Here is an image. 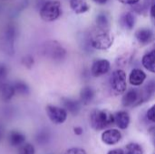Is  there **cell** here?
Here are the masks:
<instances>
[{"instance_id": "1", "label": "cell", "mask_w": 155, "mask_h": 154, "mask_svg": "<svg viewBox=\"0 0 155 154\" xmlns=\"http://www.w3.org/2000/svg\"><path fill=\"white\" fill-rule=\"evenodd\" d=\"M114 123V115L108 110H94L90 114V124L93 129L102 131Z\"/></svg>"}, {"instance_id": "2", "label": "cell", "mask_w": 155, "mask_h": 154, "mask_svg": "<svg viewBox=\"0 0 155 154\" xmlns=\"http://www.w3.org/2000/svg\"><path fill=\"white\" fill-rule=\"evenodd\" d=\"M40 17L45 22H54L62 15V6L59 1L50 0L43 4L39 10Z\"/></svg>"}, {"instance_id": "3", "label": "cell", "mask_w": 155, "mask_h": 154, "mask_svg": "<svg viewBox=\"0 0 155 154\" xmlns=\"http://www.w3.org/2000/svg\"><path fill=\"white\" fill-rule=\"evenodd\" d=\"M114 36L109 29H100L92 35L90 43L91 45L97 50H107L114 44Z\"/></svg>"}, {"instance_id": "4", "label": "cell", "mask_w": 155, "mask_h": 154, "mask_svg": "<svg viewBox=\"0 0 155 154\" xmlns=\"http://www.w3.org/2000/svg\"><path fill=\"white\" fill-rule=\"evenodd\" d=\"M110 84L113 92L115 94H122L127 89L126 83V74L122 69H117L114 71L110 79Z\"/></svg>"}, {"instance_id": "5", "label": "cell", "mask_w": 155, "mask_h": 154, "mask_svg": "<svg viewBox=\"0 0 155 154\" xmlns=\"http://www.w3.org/2000/svg\"><path fill=\"white\" fill-rule=\"evenodd\" d=\"M45 112L49 120L54 124H62L67 119V111L64 108L48 104L45 107Z\"/></svg>"}, {"instance_id": "6", "label": "cell", "mask_w": 155, "mask_h": 154, "mask_svg": "<svg viewBox=\"0 0 155 154\" xmlns=\"http://www.w3.org/2000/svg\"><path fill=\"white\" fill-rule=\"evenodd\" d=\"M45 53L48 57L52 58L53 60L63 59L65 55V50L57 42L54 41L48 42V44H45Z\"/></svg>"}, {"instance_id": "7", "label": "cell", "mask_w": 155, "mask_h": 154, "mask_svg": "<svg viewBox=\"0 0 155 154\" xmlns=\"http://www.w3.org/2000/svg\"><path fill=\"white\" fill-rule=\"evenodd\" d=\"M122 103L124 107L130 106H138L142 104L141 101V92L136 89H130L128 90L122 99Z\"/></svg>"}, {"instance_id": "8", "label": "cell", "mask_w": 155, "mask_h": 154, "mask_svg": "<svg viewBox=\"0 0 155 154\" xmlns=\"http://www.w3.org/2000/svg\"><path fill=\"white\" fill-rule=\"evenodd\" d=\"M111 68V64L106 59L95 60L91 67V73L94 77H99L106 74Z\"/></svg>"}, {"instance_id": "9", "label": "cell", "mask_w": 155, "mask_h": 154, "mask_svg": "<svg viewBox=\"0 0 155 154\" xmlns=\"http://www.w3.org/2000/svg\"><path fill=\"white\" fill-rule=\"evenodd\" d=\"M101 139L107 145H114L121 141L122 134L117 129H109L102 133Z\"/></svg>"}, {"instance_id": "10", "label": "cell", "mask_w": 155, "mask_h": 154, "mask_svg": "<svg viewBox=\"0 0 155 154\" xmlns=\"http://www.w3.org/2000/svg\"><path fill=\"white\" fill-rule=\"evenodd\" d=\"M135 38L138 43L142 45H146L153 42L154 39L153 32L149 28H140L135 32Z\"/></svg>"}, {"instance_id": "11", "label": "cell", "mask_w": 155, "mask_h": 154, "mask_svg": "<svg viewBox=\"0 0 155 154\" xmlns=\"http://www.w3.org/2000/svg\"><path fill=\"white\" fill-rule=\"evenodd\" d=\"M15 94L13 84L1 82L0 83V100L3 102L10 101Z\"/></svg>"}, {"instance_id": "12", "label": "cell", "mask_w": 155, "mask_h": 154, "mask_svg": "<svg viewBox=\"0 0 155 154\" xmlns=\"http://www.w3.org/2000/svg\"><path fill=\"white\" fill-rule=\"evenodd\" d=\"M146 77V74L143 70L134 68L129 75V82L133 86H141L144 83Z\"/></svg>"}, {"instance_id": "13", "label": "cell", "mask_w": 155, "mask_h": 154, "mask_svg": "<svg viewBox=\"0 0 155 154\" xmlns=\"http://www.w3.org/2000/svg\"><path fill=\"white\" fill-rule=\"evenodd\" d=\"M130 115L127 112L120 111L114 114V123L121 130H125L130 124Z\"/></svg>"}, {"instance_id": "14", "label": "cell", "mask_w": 155, "mask_h": 154, "mask_svg": "<svg viewBox=\"0 0 155 154\" xmlns=\"http://www.w3.org/2000/svg\"><path fill=\"white\" fill-rule=\"evenodd\" d=\"M70 7L77 15L84 14L90 10V5L86 0H70Z\"/></svg>"}, {"instance_id": "15", "label": "cell", "mask_w": 155, "mask_h": 154, "mask_svg": "<svg viewBox=\"0 0 155 154\" xmlns=\"http://www.w3.org/2000/svg\"><path fill=\"white\" fill-rule=\"evenodd\" d=\"M142 64L146 70L155 74V50L146 53L143 56Z\"/></svg>"}, {"instance_id": "16", "label": "cell", "mask_w": 155, "mask_h": 154, "mask_svg": "<svg viewBox=\"0 0 155 154\" xmlns=\"http://www.w3.org/2000/svg\"><path fill=\"white\" fill-rule=\"evenodd\" d=\"M121 25L126 30H132L135 25V16L131 12H126L120 17Z\"/></svg>"}, {"instance_id": "17", "label": "cell", "mask_w": 155, "mask_h": 154, "mask_svg": "<svg viewBox=\"0 0 155 154\" xmlns=\"http://www.w3.org/2000/svg\"><path fill=\"white\" fill-rule=\"evenodd\" d=\"M25 136L21 132H18V131L10 132L9 136H8V142L11 146H14V147L20 146L25 143Z\"/></svg>"}, {"instance_id": "18", "label": "cell", "mask_w": 155, "mask_h": 154, "mask_svg": "<svg viewBox=\"0 0 155 154\" xmlns=\"http://www.w3.org/2000/svg\"><path fill=\"white\" fill-rule=\"evenodd\" d=\"M94 91L90 86L84 87L80 92V101L84 105L91 103V102L94 100Z\"/></svg>"}, {"instance_id": "19", "label": "cell", "mask_w": 155, "mask_h": 154, "mask_svg": "<svg viewBox=\"0 0 155 154\" xmlns=\"http://www.w3.org/2000/svg\"><path fill=\"white\" fill-rule=\"evenodd\" d=\"M63 102V105L64 107V109L66 111H68L69 113H71L72 114L75 115L79 113L80 111V103L78 101L73 100V99H69V98H64L62 100Z\"/></svg>"}, {"instance_id": "20", "label": "cell", "mask_w": 155, "mask_h": 154, "mask_svg": "<svg viewBox=\"0 0 155 154\" xmlns=\"http://www.w3.org/2000/svg\"><path fill=\"white\" fill-rule=\"evenodd\" d=\"M155 91V82L154 81H151L150 83H148V84H146L143 90H141V101L142 103H143L144 102L148 101L150 99V97L153 94Z\"/></svg>"}, {"instance_id": "21", "label": "cell", "mask_w": 155, "mask_h": 154, "mask_svg": "<svg viewBox=\"0 0 155 154\" xmlns=\"http://www.w3.org/2000/svg\"><path fill=\"white\" fill-rule=\"evenodd\" d=\"M13 85H14L15 94H19L22 96H27L30 93L29 85L23 81H15V83H13Z\"/></svg>"}, {"instance_id": "22", "label": "cell", "mask_w": 155, "mask_h": 154, "mask_svg": "<svg viewBox=\"0 0 155 154\" xmlns=\"http://www.w3.org/2000/svg\"><path fill=\"white\" fill-rule=\"evenodd\" d=\"M96 25L100 29H109V18L105 13H100L96 16Z\"/></svg>"}, {"instance_id": "23", "label": "cell", "mask_w": 155, "mask_h": 154, "mask_svg": "<svg viewBox=\"0 0 155 154\" xmlns=\"http://www.w3.org/2000/svg\"><path fill=\"white\" fill-rule=\"evenodd\" d=\"M124 154H143V149L139 144L132 143L126 146Z\"/></svg>"}, {"instance_id": "24", "label": "cell", "mask_w": 155, "mask_h": 154, "mask_svg": "<svg viewBox=\"0 0 155 154\" xmlns=\"http://www.w3.org/2000/svg\"><path fill=\"white\" fill-rule=\"evenodd\" d=\"M18 154H35V148L32 144L25 143L20 147Z\"/></svg>"}, {"instance_id": "25", "label": "cell", "mask_w": 155, "mask_h": 154, "mask_svg": "<svg viewBox=\"0 0 155 154\" xmlns=\"http://www.w3.org/2000/svg\"><path fill=\"white\" fill-rule=\"evenodd\" d=\"M8 74V68L5 64L0 63V83L4 82V80L6 78Z\"/></svg>"}, {"instance_id": "26", "label": "cell", "mask_w": 155, "mask_h": 154, "mask_svg": "<svg viewBox=\"0 0 155 154\" xmlns=\"http://www.w3.org/2000/svg\"><path fill=\"white\" fill-rule=\"evenodd\" d=\"M146 117L148 118L149 121L153 122L155 123V104H153L148 111L146 113Z\"/></svg>"}, {"instance_id": "27", "label": "cell", "mask_w": 155, "mask_h": 154, "mask_svg": "<svg viewBox=\"0 0 155 154\" xmlns=\"http://www.w3.org/2000/svg\"><path fill=\"white\" fill-rule=\"evenodd\" d=\"M64 154H86L85 151L82 148H78V147H74L71 149H68Z\"/></svg>"}, {"instance_id": "28", "label": "cell", "mask_w": 155, "mask_h": 154, "mask_svg": "<svg viewBox=\"0 0 155 154\" xmlns=\"http://www.w3.org/2000/svg\"><path fill=\"white\" fill-rule=\"evenodd\" d=\"M22 64L25 66V67H31L34 64V59L33 57H31L30 55H26L22 59Z\"/></svg>"}, {"instance_id": "29", "label": "cell", "mask_w": 155, "mask_h": 154, "mask_svg": "<svg viewBox=\"0 0 155 154\" xmlns=\"http://www.w3.org/2000/svg\"><path fill=\"white\" fill-rule=\"evenodd\" d=\"M150 16H151V20L153 22V24L155 26V3H153L150 8Z\"/></svg>"}, {"instance_id": "30", "label": "cell", "mask_w": 155, "mask_h": 154, "mask_svg": "<svg viewBox=\"0 0 155 154\" xmlns=\"http://www.w3.org/2000/svg\"><path fill=\"white\" fill-rule=\"evenodd\" d=\"M117 1L124 4V5H136L141 0H117Z\"/></svg>"}, {"instance_id": "31", "label": "cell", "mask_w": 155, "mask_h": 154, "mask_svg": "<svg viewBox=\"0 0 155 154\" xmlns=\"http://www.w3.org/2000/svg\"><path fill=\"white\" fill-rule=\"evenodd\" d=\"M107 154H124V151L122 149H114L109 151Z\"/></svg>"}, {"instance_id": "32", "label": "cell", "mask_w": 155, "mask_h": 154, "mask_svg": "<svg viewBox=\"0 0 155 154\" xmlns=\"http://www.w3.org/2000/svg\"><path fill=\"white\" fill-rule=\"evenodd\" d=\"M83 129L81 127H74V133L76 134V135H81L83 133Z\"/></svg>"}, {"instance_id": "33", "label": "cell", "mask_w": 155, "mask_h": 154, "mask_svg": "<svg viewBox=\"0 0 155 154\" xmlns=\"http://www.w3.org/2000/svg\"><path fill=\"white\" fill-rule=\"evenodd\" d=\"M148 133H149L152 136H153L155 138V126H152V127L149 129Z\"/></svg>"}, {"instance_id": "34", "label": "cell", "mask_w": 155, "mask_h": 154, "mask_svg": "<svg viewBox=\"0 0 155 154\" xmlns=\"http://www.w3.org/2000/svg\"><path fill=\"white\" fill-rule=\"evenodd\" d=\"M94 2H95L96 4H99V5H104L107 3L108 0H93Z\"/></svg>"}, {"instance_id": "35", "label": "cell", "mask_w": 155, "mask_h": 154, "mask_svg": "<svg viewBox=\"0 0 155 154\" xmlns=\"http://www.w3.org/2000/svg\"><path fill=\"white\" fill-rule=\"evenodd\" d=\"M1 137H2V132H1V129H0V140H1Z\"/></svg>"}, {"instance_id": "36", "label": "cell", "mask_w": 155, "mask_h": 154, "mask_svg": "<svg viewBox=\"0 0 155 154\" xmlns=\"http://www.w3.org/2000/svg\"><path fill=\"white\" fill-rule=\"evenodd\" d=\"M154 145H155V139H154Z\"/></svg>"}]
</instances>
